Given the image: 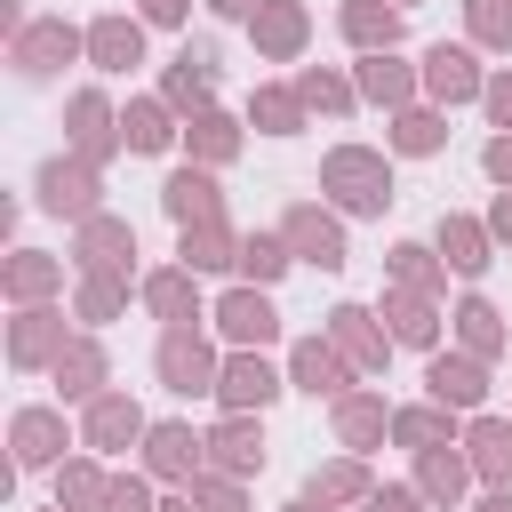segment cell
I'll return each mask as SVG.
<instances>
[{"label": "cell", "mask_w": 512, "mask_h": 512, "mask_svg": "<svg viewBox=\"0 0 512 512\" xmlns=\"http://www.w3.org/2000/svg\"><path fill=\"white\" fill-rule=\"evenodd\" d=\"M320 200H328L344 224H384V208L400 200L392 152H376V144H328V152H320Z\"/></svg>", "instance_id": "cell-1"}, {"label": "cell", "mask_w": 512, "mask_h": 512, "mask_svg": "<svg viewBox=\"0 0 512 512\" xmlns=\"http://www.w3.org/2000/svg\"><path fill=\"white\" fill-rule=\"evenodd\" d=\"M64 64H88V24H72V16H32V24L8 40V72H16L24 88H56Z\"/></svg>", "instance_id": "cell-2"}, {"label": "cell", "mask_w": 512, "mask_h": 512, "mask_svg": "<svg viewBox=\"0 0 512 512\" xmlns=\"http://www.w3.org/2000/svg\"><path fill=\"white\" fill-rule=\"evenodd\" d=\"M152 376H160V392H176V400H216V376H224L216 328H160Z\"/></svg>", "instance_id": "cell-3"}, {"label": "cell", "mask_w": 512, "mask_h": 512, "mask_svg": "<svg viewBox=\"0 0 512 512\" xmlns=\"http://www.w3.org/2000/svg\"><path fill=\"white\" fill-rule=\"evenodd\" d=\"M32 208L56 216V224L104 216V168H88V160H72V152H48V160L32 168Z\"/></svg>", "instance_id": "cell-4"}, {"label": "cell", "mask_w": 512, "mask_h": 512, "mask_svg": "<svg viewBox=\"0 0 512 512\" xmlns=\"http://www.w3.org/2000/svg\"><path fill=\"white\" fill-rule=\"evenodd\" d=\"M64 456H80V424H64V400H24L8 416V464L16 472H56Z\"/></svg>", "instance_id": "cell-5"}, {"label": "cell", "mask_w": 512, "mask_h": 512, "mask_svg": "<svg viewBox=\"0 0 512 512\" xmlns=\"http://www.w3.org/2000/svg\"><path fill=\"white\" fill-rule=\"evenodd\" d=\"M136 472L184 496V488L208 472V432H200L192 416H152V432H144V448H136Z\"/></svg>", "instance_id": "cell-6"}, {"label": "cell", "mask_w": 512, "mask_h": 512, "mask_svg": "<svg viewBox=\"0 0 512 512\" xmlns=\"http://www.w3.org/2000/svg\"><path fill=\"white\" fill-rule=\"evenodd\" d=\"M272 232H280V240L296 248V264H312V272H344V264H352V232H344V216H336L328 200H288Z\"/></svg>", "instance_id": "cell-7"}, {"label": "cell", "mask_w": 512, "mask_h": 512, "mask_svg": "<svg viewBox=\"0 0 512 512\" xmlns=\"http://www.w3.org/2000/svg\"><path fill=\"white\" fill-rule=\"evenodd\" d=\"M64 152L88 160V168H112V160L128 152V136H120V104H112L104 88H72V96H64Z\"/></svg>", "instance_id": "cell-8"}, {"label": "cell", "mask_w": 512, "mask_h": 512, "mask_svg": "<svg viewBox=\"0 0 512 512\" xmlns=\"http://www.w3.org/2000/svg\"><path fill=\"white\" fill-rule=\"evenodd\" d=\"M72 272H112V280H136L144 288V248H136V224L120 216V208H104V216H88V224H72Z\"/></svg>", "instance_id": "cell-9"}, {"label": "cell", "mask_w": 512, "mask_h": 512, "mask_svg": "<svg viewBox=\"0 0 512 512\" xmlns=\"http://www.w3.org/2000/svg\"><path fill=\"white\" fill-rule=\"evenodd\" d=\"M208 328H216V344H224V352H272V344H280V304H272V288L232 280V288L216 296Z\"/></svg>", "instance_id": "cell-10"}, {"label": "cell", "mask_w": 512, "mask_h": 512, "mask_svg": "<svg viewBox=\"0 0 512 512\" xmlns=\"http://www.w3.org/2000/svg\"><path fill=\"white\" fill-rule=\"evenodd\" d=\"M72 336H80L72 304H24V312H8V368L16 376H48Z\"/></svg>", "instance_id": "cell-11"}, {"label": "cell", "mask_w": 512, "mask_h": 512, "mask_svg": "<svg viewBox=\"0 0 512 512\" xmlns=\"http://www.w3.org/2000/svg\"><path fill=\"white\" fill-rule=\"evenodd\" d=\"M416 72H424V104L456 112V104H480V88H488L496 64H480L472 40H432V48L416 56Z\"/></svg>", "instance_id": "cell-12"}, {"label": "cell", "mask_w": 512, "mask_h": 512, "mask_svg": "<svg viewBox=\"0 0 512 512\" xmlns=\"http://www.w3.org/2000/svg\"><path fill=\"white\" fill-rule=\"evenodd\" d=\"M216 72H224V64H216V40H184V48L160 64V88H152V96H160L176 120H200V112H216Z\"/></svg>", "instance_id": "cell-13"}, {"label": "cell", "mask_w": 512, "mask_h": 512, "mask_svg": "<svg viewBox=\"0 0 512 512\" xmlns=\"http://www.w3.org/2000/svg\"><path fill=\"white\" fill-rule=\"evenodd\" d=\"M280 392H288V360H272V352H224V376H216V408L224 416H264Z\"/></svg>", "instance_id": "cell-14"}, {"label": "cell", "mask_w": 512, "mask_h": 512, "mask_svg": "<svg viewBox=\"0 0 512 512\" xmlns=\"http://www.w3.org/2000/svg\"><path fill=\"white\" fill-rule=\"evenodd\" d=\"M144 432H152V416H144V400H136V392H120V384H112L104 400H88V408H80V448H88V456H104V464H112V456H128V448H144Z\"/></svg>", "instance_id": "cell-15"}, {"label": "cell", "mask_w": 512, "mask_h": 512, "mask_svg": "<svg viewBox=\"0 0 512 512\" xmlns=\"http://www.w3.org/2000/svg\"><path fill=\"white\" fill-rule=\"evenodd\" d=\"M320 336H328V344H336V352H344L360 376H384V360L400 352V344H392V328L376 320V304H352V296H344V304H328Z\"/></svg>", "instance_id": "cell-16"}, {"label": "cell", "mask_w": 512, "mask_h": 512, "mask_svg": "<svg viewBox=\"0 0 512 512\" xmlns=\"http://www.w3.org/2000/svg\"><path fill=\"white\" fill-rule=\"evenodd\" d=\"M352 384H360V368H352V360H344V352H336L320 328L288 344V392H304V400H328V408H336Z\"/></svg>", "instance_id": "cell-17"}, {"label": "cell", "mask_w": 512, "mask_h": 512, "mask_svg": "<svg viewBox=\"0 0 512 512\" xmlns=\"http://www.w3.org/2000/svg\"><path fill=\"white\" fill-rule=\"evenodd\" d=\"M136 304L160 320V328H208V296H200V272H184V264H152L144 272V288H136Z\"/></svg>", "instance_id": "cell-18"}, {"label": "cell", "mask_w": 512, "mask_h": 512, "mask_svg": "<svg viewBox=\"0 0 512 512\" xmlns=\"http://www.w3.org/2000/svg\"><path fill=\"white\" fill-rule=\"evenodd\" d=\"M376 320L392 328V344H400V352H424V360H432V352L448 344V312H440V296L384 288V296H376Z\"/></svg>", "instance_id": "cell-19"}, {"label": "cell", "mask_w": 512, "mask_h": 512, "mask_svg": "<svg viewBox=\"0 0 512 512\" xmlns=\"http://www.w3.org/2000/svg\"><path fill=\"white\" fill-rule=\"evenodd\" d=\"M144 16L136 8H104V16H88V72H104V80H128L136 64H144Z\"/></svg>", "instance_id": "cell-20"}, {"label": "cell", "mask_w": 512, "mask_h": 512, "mask_svg": "<svg viewBox=\"0 0 512 512\" xmlns=\"http://www.w3.org/2000/svg\"><path fill=\"white\" fill-rule=\"evenodd\" d=\"M64 264L72 256H48V248H8L0 256V296H8V312H24V304H64Z\"/></svg>", "instance_id": "cell-21"}, {"label": "cell", "mask_w": 512, "mask_h": 512, "mask_svg": "<svg viewBox=\"0 0 512 512\" xmlns=\"http://www.w3.org/2000/svg\"><path fill=\"white\" fill-rule=\"evenodd\" d=\"M48 384H56V400H64V408H88V400H104V392H112V352H104V336H88V328H80V336L56 352Z\"/></svg>", "instance_id": "cell-22"}, {"label": "cell", "mask_w": 512, "mask_h": 512, "mask_svg": "<svg viewBox=\"0 0 512 512\" xmlns=\"http://www.w3.org/2000/svg\"><path fill=\"white\" fill-rule=\"evenodd\" d=\"M424 400H440V408H456V416H480V408H488V360L440 344V352L424 360Z\"/></svg>", "instance_id": "cell-23"}, {"label": "cell", "mask_w": 512, "mask_h": 512, "mask_svg": "<svg viewBox=\"0 0 512 512\" xmlns=\"http://www.w3.org/2000/svg\"><path fill=\"white\" fill-rule=\"evenodd\" d=\"M248 48H256L264 64H304V48H312V8H304V0H264V8L248 16Z\"/></svg>", "instance_id": "cell-24"}, {"label": "cell", "mask_w": 512, "mask_h": 512, "mask_svg": "<svg viewBox=\"0 0 512 512\" xmlns=\"http://www.w3.org/2000/svg\"><path fill=\"white\" fill-rule=\"evenodd\" d=\"M352 88H360V104H376L384 120L392 112H408V104H424V72L392 48V56H352Z\"/></svg>", "instance_id": "cell-25"}, {"label": "cell", "mask_w": 512, "mask_h": 512, "mask_svg": "<svg viewBox=\"0 0 512 512\" xmlns=\"http://www.w3.org/2000/svg\"><path fill=\"white\" fill-rule=\"evenodd\" d=\"M432 248H440V264H448L456 280H480V272L504 256V248H496V232H488V216H464V208H440Z\"/></svg>", "instance_id": "cell-26"}, {"label": "cell", "mask_w": 512, "mask_h": 512, "mask_svg": "<svg viewBox=\"0 0 512 512\" xmlns=\"http://www.w3.org/2000/svg\"><path fill=\"white\" fill-rule=\"evenodd\" d=\"M448 344L496 368V360H504V344H512V320L496 312V296H480V288H464V296L448 304Z\"/></svg>", "instance_id": "cell-27"}, {"label": "cell", "mask_w": 512, "mask_h": 512, "mask_svg": "<svg viewBox=\"0 0 512 512\" xmlns=\"http://www.w3.org/2000/svg\"><path fill=\"white\" fill-rule=\"evenodd\" d=\"M328 432H336V448H344V456H376V448L392 440V400H384V392H368V384H352V392L328 408Z\"/></svg>", "instance_id": "cell-28"}, {"label": "cell", "mask_w": 512, "mask_h": 512, "mask_svg": "<svg viewBox=\"0 0 512 512\" xmlns=\"http://www.w3.org/2000/svg\"><path fill=\"white\" fill-rule=\"evenodd\" d=\"M160 216L184 232V224H216L224 216V184H216V168H192V160H176L168 176H160Z\"/></svg>", "instance_id": "cell-29"}, {"label": "cell", "mask_w": 512, "mask_h": 512, "mask_svg": "<svg viewBox=\"0 0 512 512\" xmlns=\"http://www.w3.org/2000/svg\"><path fill=\"white\" fill-rule=\"evenodd\" d=\"M336 32H344L352 56H392L408 40V8H392V0H336Z\"/></svg>", "instance_id": "cell-30"}, {"label": "cell", "mask_w": 512, "mask_h": 512, "mask_svg": "<svg viewBox=\"0 0 512 512\" xmlns=\"http://www.w3.org/2000/svg\"><path fill=\"white\" fill-rule=\"evenodd\" d=\"M264 464H272V448H264V416H216V424H208V472L256 480Z\"/></svg>", "instance_id": "cell-31"}, {"label": "cell", "mask_w": 512, "mask_h": 512, "mask_svg": "<svg viewBox=\"0 0 512 512\" xmlns=\"http://www.w3.org/2000/svg\"><path fill=\"white\" fill-rule=\"evenodd\" d=\"M392 448L424 456V448H464V416L440 408V400H400L392 408Z\"/></svg>", "instance_id": "cell-32"}, {"label": "cell", "mask_w": 512, "mask_h": 512, "mask_svg": "<svg viewBox=\"0 0 512 512\" xmlns=\"http://www.w3.org/2000/svg\"><path fill=\"white\" fill-rule=\"evenodd\" d=\"M120 136H128L136 160H168V152L184 144V120H176L160 96H128V104H120Z\"/></svg>", "instance_id": "cell-33"}, {"label": "cell", "mask_w": 512, "mask_h": 512, "mask_svg": "<svg viewBox=\"0 0 512 512\" xmlns=\"http://www.w3.org/2000/svg\"><path fill=\"white\" fill-rule=\"evenodd\" d=\"M240 144H248V120L224 112V104L200 112V120H184V160H192V168H216V176H224V168L240 160Z\"/></svg>", "instance_id": "cell-34"}, {"label": "cell", "mask_w": 512, "mask_h": 512, "mask_svg": "<svg viewBox=\"0 0 512 512\" xmlns=\"http://www.w3.org/2000/svg\"><path fill=\"white\" fill-rule=\"evenodd\" d=\"M240 240H248V232H240L232 216H216V224H184V232H176V264L200 272V280H208V272H240Z\"/></svg>", "instance_id": "cell-35"}, {"label": "cell", "mask_w": 512, "mask_h": 512, "mask_svg": "<svg viewBox=\"0 0 512 512\" xmlns=\"http://www.w3.org/2000/svg\"><path fill=\"white\" fill-rule=\"evenodd\" d=\"M464 456L480 488H512V416H464Z\"/></svg>", "instance_id": "cell-36"}, {"label": "cell", "mask_w": 512, "mask_h": 512, "mask_svg": "<svg viewBox=\"0 0 512 512\" xmlns=\"http://www.w3.org/2000/svg\"><path fill=\"white\" fill-rule=\"evenodd\" d=\"M384 152H392V160H440V152H448V112H440V104L392 112V120H384Z\"/></svg>", "instance_id": "cell-37"}, {"label": "cell", "mask_w": 512, "mask_h": 512, "mask_svg": "<svg viewBox=\"0 0 512 512\" xmlns=\"http://www.w3.org/2000/svg\"><path fill=\"white\" fill-rule=\"evenodd\" d=\"M408 480L424 488V504H432V512H456V504H464V496L480 488V480H472V456H464V448H424Z\"/></svg>", "instance_id": "cell-38"}, {"label": "cell", "mask_w": 512, "mask_h": 512, "mask_svg": "<svg viewBox=\"0 0 512 512\" xmlns=\"http://www.w3.org/2000/svg\"><path fill=\"white\" fill-rule=\"evenodd\" d=\"M240 120L256 128V136H304V96H296V80H256L248 88V104H240Z\"/></svg>", "instance_id": "cell-39"}, {"label": "cell", "mask_w": 512, "mask_h": 512, "mask_svg": "<svg viewBox=\"0 0 512 512\" xmlns=\"http://www.w3.org/2000/svg\"><path fill=\"white\" fill-rule=\"evenodd\" d=\"M128 296H136V280H112V272H72V320H80L88 336H104L112 320H128Z\"/></svg>", "instance_id": "cell-40"}, {"label": "cell", "mask_w": 512, "mask_h": 512, "mask_svg": "<svg viewBox=\"0 0 512 512\" xmlns=\"http://www.w3.org/2000/svg\"><path fill=\"white\" fill-rule=\"evenodd\" d=\"M296 96H304V112H320V120H352V112H360L352 64H296Z\"/></svg>", "instance_id": "cell-41"}, {"label": "cell", "mask_w": 512, "mask_h": 512, "mask_svg": "<svg viewBox=\"0 0 512 512\" xmlns=\"http://www.w3.org/2000/svg\"><path fill=\"white\" fill-rule=\"evenodd\" d=\"M384 288H416V296H448V264L432 240H392L384 248Z\"/></svg>", "instance_id": "cell-42"}, {"label": "cell", "mask_w": 512, "mask_h": 512, "mask_svg": "<svg viewBox=\"0 0 512 512\" xmlns=\"http://www.w3.org/2000/svg\"><path fill=\"white\" fill-rule=\"evenodd\" d=\"M48 480H56V512H104V496H112V472H104V456H88V448L64 456Z\"/></svg>", "instance_id": "cell-43"}, {"label": "cell", "mask_w": 512, "mask_h": 512, "mask_svg": "<svg viewBox=\"0 0 512 512\" xmlns=\"http://www.w3.org/2000/svg\"><path fill=\"white\" fill-rule=\"evenodd\" d=\"M312 496H328V504H368L376 496V472H368V456H328V464H312V480H304Z\"/></svg>", "instance_id": "cell-44"}, {"label": "cell", "mask_w": 512, "mask_h": 512, "mask_svg": "<svg viewBox=\"0 0 512 512\" xmlns=\"http://www.w3.org/2000/svg\"><path fill=\"white\" fill-rule=\"evenodd\" d=\"M288 272H296V248H288L280 232H248V240H240V272H232V280H248V288H280Z\"/></svg>", "instance_id": "cell-45"}, {"label": "cell", "mask_w": 512, "mask_h": 512, "mask_svg": "<svg viewBox=\"0 0 512 512\" xmlns=\"http://www.w3.org/2000/svg\"><path fill=\"white\" fill-rule=\"evenodd\" d=\"M464 8V40L480 56H512V0H456Z\"/></svg>", "instance_id": "cell-46"}, {"label": "cell", "mask_w": 512, "mask_h": 512, "mask_svg": "<svg viewBox=\"0 0 512 512\" xmlns=\"http://www.w3.org/2000/svg\"><path fill=\"white\" fill-rule=\"evenodd\" d=\"M184 496H192L200 512H256V504H248V480H232V472H200Z\"/></svg>", "instance_id": "cell-47"}, {"label": "cell", "mask_w": 512, "mask_h": 512, "mask_svg": "<svg viewBox=\"0 0 512 512\" xmlns=\"http://www.w3.org/2000/svg\"><path fill=\"white\" fill-rule=\"evenodd\" d=\"M104 512H160V480H144V472H112Z\"/></svg>", "instance_id": "cell-48"}, {"label": "cell", "mask_w": 512, "mask_h": 512, "mask_svg": "<svg viewBox=\"0 0 512 512\" xmlns=\"http://www.w3.org/2000/svg\"><path fill=\"white\" fill-rule=\"evenodd\" d=\"M480 112H488V136H512V64H496V72H488Z\"/></svg>", "instance_id": "cell-49"}, {"label": "cell", "mask_w": 512, "mask_h": 512, "mask_svg": "<svg viewBox=\"0 0 512 512\" xmlns=\"http://www.w3.org/2000/svg\"><path fill=\"white\" fill-rule=\"evenodd\" d=\"M360 512H432V504H424L416 480H376V496H368Z\"/></svg>", "instance_id": "cell-50"}, {"label": "cell", "mask_w": 512, "mask_h": 512, "mask_svg": "<svg viewBox=\"0 0 512 512\" xmlns=\"http://www.w3.org/2000/svg\"><path fill=\"white\" fill-rule=\"evenodd\" d=\"M136 16H144L152 32H184V24H192V0H136Z\"/></svg>", "instance_id": "cell-51"}, {"label": "cell", "mask_w": 512, "mask_h": 512, "mask_svg": "<svg viewBox=\"0 0 512 512\" xmlns=\"http://www.w3.org/2000/svg\"><path fill=\"white\" fill-rule=\"evenodd\" d=\"M480 176H488L496 192H512V136H488V144H480Z\"/></svg>", "instance_id": "cell-52"}, {"label": "cell", "mask_w": 512, "mask_h": 512, "mask_svg": "<svg viewBox=\"0 0 512 512\" xmlns=\"http://www.w3.org/2000/svg\"><path fill=\"white\" fill-rule=\"evenodd\" d=\"M488 232H496V248H512V192L488 200Z\"/></svg>", "instance_id": "cell-53"}, {"label": "cell", "mask_w": 512, "mask_h": 512, "mask_svg": "<svg viewBox=\"0 0 512 512\" xmlns=\"http://www.w3.org/2000/svg\"><path fill=\"white\" fill-rule=\"evenodd\" d=\"M264 0H208V16H224V24H248Z\"/></svg>", "instance_id": "cell-54"}, {"label": "cell", "mask_w": 512, "mask_h": 512, "mask_svg": "<svg viewBox=\"0 0 512 512\" xmlns=\"http://www.w3.org/2000/svg\"><path fill=\"white\" fill-rule=\"evenodd\" d=\"M280 512H344V504H328V496H312V488H296V496H288Z\"/></svg>", "instance_id": "cell-55"}, {"label": "cell", "mask_w": 512, "mask_h": 512, "mask_svg": "<svg viewBox=\"0 0 512 512\" xmlns=\"http://www.w3.org/2000/svg\"><path fill=\"white\" fill-rule=\"evenodd\" d=\"M472 512H512V488H480V504Z\"/></svg>", "instance_id": "cell-56"}, {"label": "cell", "mask_w": 512, "mask_h": 512, "mask_svg": "<svg viewBox=\"0 0 512 512\" xmlns=\"http://www.w3.org/2000/svg\"><path fill=\"white\" fill-rule=\"evenodd\" d=\"M160 512H200V504L192 496H160Z\"/></svg>", "instance_id": "cell-57"}, {"label": "cell", "mask_w": 512, "mask_h": 512, "mask_svg": "<svg viewBox=\"0 0 512 512\" xmlns=\"http://www.w3.org/2000/svg\"><path fill=\"white\" fill-rule=\"evenodd\" d=\"M392 8H416V0H392Z\"/></svg>", "instance_id": "cell-58"}, {"label": "cell", "mask_w": 512, "mask_h": 512, "mask_svg": "<svg viewBox=\"0 0 512 512\" xmlns=\"http://www.w3.org/2000/svg\"><path fill=\"white\" fill-rule=\"evenodd\" d=\"M48 512H56V504H48Z\"/></svg>", "instance_id": "cell-59"}]
</instances>
